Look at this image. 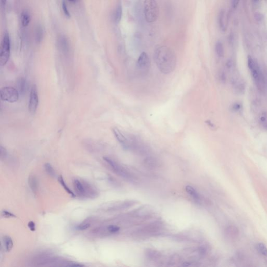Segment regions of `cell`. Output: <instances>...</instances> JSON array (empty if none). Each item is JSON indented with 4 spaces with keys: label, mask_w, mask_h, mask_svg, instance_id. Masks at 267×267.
Instances as JSON below:
<instances>
[{
    "label": "cell",
    "mask_w": 267,
    "mask_h": 267,
    "mask_svg": "<svg viewBox=\"0 0 267 267\" xmlns=\"http://www.w3.org/2000/svg\"><path fill=\"white\" fill-rule=\"evenodd\" d=\"M154 60L159 70L163 74H170L177 66V56L173 50L166 46L156 47L154 53Z\"/></svg>",
    "instance_id": "obj_1"
},
{
    "label": "cell",
    "mask_w": 267,
    "mask_h": 267,
    "mask_svg": "<svg viewBox=\"0 0 267 267\" xmlns=\"http://www.w3.org/2000/svg\"><path fill=\"white\" fill-rule=\"evenodd\" d=\"M164 230L162 223L159 222L151 223L137 229L133 232V236L136 239L144 240L150 237L160 235Z\"/></svg>",
    "instance_id": "obj_2"
},
{
    "label": "cell",
    "mask_w": 267,
    "mask_h": 267,
    "mask_svg": "<svg viewBox=\"0 0 267 267\" xmlns=\"http://www.w3.org/2000/svg\"><path fill=\"white\" fill-rule=\"evenodd\" d=\"M247 64L252 78L260 90H264L266 87V77L256 60L252 57L248 56L247 58Z\"/></svg>",
    "instance_id": "obj_3"
},
{
    "label": "cell",
    "mask_w": 267,
    "mask_h": 267,
    "mask_svg": "<svg viewBox=\"0 0 267 267\" xmlns=\"http://www.w3.org/2000/svg\"><path fill=\"white\" fill-rule=\"evenodd\" d=\"M76 193L82 198H94L98 195L96 189L87 182L75 178L73 181Z\"/></svg>",
    "instance_id": "obj_4"
},
{
    "label": "cell",
    "mask_w": 267,
    "mask_h": 267,
    "mask_svg": "<svg viewBox=\"0 0 267 267\" xmlns=\"http://www.w3.org/2000/svg\"><path fill=\"white\" fill-rule=\"evenodd\" d=\"M144 14L146 22L152 23L156 22L159 16V8L156 0H144Z\"/></svg>",
    "instance_id": "obj_5"
},
{
    "label": "cell",
    "mask_w": 267,
    "mask_h": 267,
    "mask_svg": "<svg viewBox=\"0 0 267 267\" xmlns=\"http://www.w3.org/2000/svg\"><path fill=\"white\" fill-rule=\"evenodd\" d=\"M103 160L110 166L111 169L115 174H117V175L128 181L131 182H133L134 181L135 177L133 175L121 164H118L116 161L109 157H103Z\"/></svg>",
    "instance_id": "obj_6"
},
{
    "label": "cell",
    "mask_w": 267,
    "mask_h": 267,
    "mask_svg": "<svg viewBox=\"0 0 267 267\" xmlns=\"http://www.w3.org/2000/svg\"><path fill=\"white\" fill-rule=\"evenodd\" d=\"M11 54V41L8 32H5L1 45L0 64L2 66L7 64Z\"/></svg>",
    "instance_id": "obj_7"
},
{
    "label": "cell",
    "mask_w": 267,
    "mask_h": 267,
    "mask_svg": "<svg viewBox=\"0 0 267 267\" xmlns=\"http://www.w3.org/2000/svg\"><path fill=\"white\" fill-rule=\"evenodd\" d=\"M1 99L3 101L14 103L17 101L19 94L17 89L12 87H5L1 89Z\"/></svg>",
    "instance_id": "obj_8"
},
{
    "label": "cell",
    "mask_w": 267,
    "mask_h": 267,
    "mask_svg": "<svg viewBox=\"0 0 267 267\" xmlns=\"http://www.w3.org/2000/svg\"><path fill=\"white\" fill-rule=\"evenodd\" d=\"M151 61L149 55L144 52L141 53L136 63L137 69L140 74H147L150 68Z\"/></svg>",
    "instance_id": "obj_9"
},
{
    "label": "cell",
    "mask_w": 267,
    "mask_h": 267,
    "mask_svg": "<svg viewBox=\"0 0 267 267\" xmlns=\"http://www.w3.org/2000/svg\"><path fill=\"white\" fill-rule=\"evenodd\" d=\"M137 202L134 200H126L124 201H116L107 204L105 209L108 211L122 210L132 207Z\"/></svg>",
    "instance_id": "obj_10"
},
{
    "label": "cell",
    "mask_w": 267,
    "mask_h": 267,
    "mask_svg": "<svg viewBox=\"0 0 267 267\" xmlns=\"http://www.w3.org/2000/svg\"><path fill=\"white\" fill-rule=\"evenodd\" d=\"M154 213L155 210L152 206L146 204L135 209L131 212V215L139 219H148L151 218Z\"/></svg>",
    "instance_id": "obj_11"
},
{
    "label": "cell",
    "mask_w": 267,
    "mask_h": 267,
    "mask_svg": "<svg viewBox=\"0 0 267 267\" xmlns=\"http://www.w3.org/2000/svg\"><path fill=\"white\" fill-rule=\"evenodd\" d=\"M39 104V96L37 86L34 84L31 89L29 98L28 110L31 114H35Z\"/></svg>",
    "instance_id": "obj_12"
},
{
    "label": "cell",
    "mask_w": 267,
    "mask_h": 267,
    "mask_svg": "<svg viewBox=\"0 0 267 267\" xmlns=\"http://www.w3.org/2000/svg\"><path fill=\"white\" fill-rule=\"evenodd\" d=\"M112 131L115 138L118 141V143H120L123 149L126 150H131V142L129 138H128L125 136L117 128H114Z\"/></svg>",
    "instance_id": "obj_13"
},
{
    "label": "cell",
    "mask_w": 267,
    "mask_h": 267,
    "mask_svg": "<svg viewBox=\"0 0 267 267\" xmlns=\"http://www.w3.org/2000/svg\"><path fill=\"white\" fill-rule=\"evenodd\" d=\"M232 84L237 94H242L245 90V84L238 75H235L232 78Z\"/></svg>",
    "instance_id": "obj_14"
},
{
    "label": "cell",
    "mask_w": 267,
    "mask_h": 267,
    "mask_svg": "<svg viewBox=\"0 0 267 267\" xmlns=\"http://www.w3.org/2000/svg\"><path fill=\"white\" fill-rule=\"evenodd\" d=\"M224 234L226 238L230 240H235L238 238L239 236V230L237 226H229L225 229Z\"/></svg>",
    "instance_id": "obj_15"
},
{
    "label": "cell",
    "mask_w": 267,
    "mask_h": 267,
    "mask_svg": "<svg viewBox=\"0 0 267 267\" xmlns=\"http://www.w3.org/2000/svg\"><path fill=\"white\" fill-rule=\"evenodd\" d=\"M185 190L189 196L191 197V198L195 201V203L197 204L201 203V197L195 188L190 185H187L185 187Z\"/></svg>",
    "instance_id": "obj_16"
},
{
    "label": "cell",
    "mask_w": 267,
    "mask_h": 267,
    "mask_svg": "<svg viewBox=\"0 0 267 267\" xmlns=\"http://www.w3.org/2000/svg\"><path fill=\"white\" fill-rule=\"evenodd\" d=\"M17 90L19 91V94L21 95H25L26 94L28 90L27 81L26 79L23 77H20L17 80Z\"/></svg>",
    "instance_id": "obj_17"
},
{
    "label": "cell",
    "mask_w": 267,
    "mask_h": 267,
    "mask_svg": "<svg viewBox=\"0 0 267 267\" xmlns=\"http://www.w3.org/2000/svg\"><path fill=\"white\" fill-rule=\"evenodd\" d=\"M148 259L151 261H158L162 258V254L160 252L154 249H148L146 253Z\"/></svg>",
    "instance_id": "obj_18"
},
{
    "label": "cell",
    "mask_w": 267,
    "mask_h": 267,
    "mask_svg": "<svg viewBox=\"0 0 267 267\" xmlns=\"http://www.w3.org/2000/svg\"><path fill=\"white\" fill-rule=\"evenodd\" d=\"M28 184L32 193L35 194L37 193L38 190L39 182L35 175H31L29 177Z\"/></svg>",
    "instance_id": "obj_19"
},
{
    "label": "cell",
    "mask_w": 267,
    "mask_h": 267,
    "mask_svg": "<svg viewBox=\"0 0 267 267\" xmlns=\"http://www.w3.org/2000/svg\"><path fill=\"white\" fill-rule=\"evenodd\" d=\"M58 46L59 49L65 55H67L69 52V45L68 43V40L64 37H61L58 42Z\"/></svg>",
    "instance_id": "obj_20"
},
{
    "label": "cell",
    "mask_w": 267,
    "mask_h": 267,
    "mask_svg": "<svg viewBox=\"0 0 267 267\" xmlns=\"http://www.w3.org/2000/svg\"><path fill=\"white\" fill-rule=\"evenodd\" d=\"M2 244L4 249L6 252H9L12 250L13 247V241L11 237L8 235L4 236L2 239Z\"/></svg>",
    "instance_id": "obj_21"
},
{
    "label": "cell",
    "mask_w": 267,
    "mask_h": 267,
    "mask_svg": "<svg viewBox=\"0 0 267 267\" xmlns=\"http://www.w3.org/2000/svg\"><path fill=\"white\" fill-rule=\"evenodd\" d=\"M144 163L147 167L154 168L158 166V161L155 157L149 155L144 159Z\"/></svg>",
    "instance_id": "obj_22"
},
{
    "label": "cell",
    "mask_w": 267,
    "mask_h": 267,
    "mask_svg": "<svg viewBox=\"0 0 267 267\" xmlns=\"http://www.w3.org/2000/svg\"><path fill=\"white\" fill-rule=\"evenodd\" d=\"M31 20V17L29 12L27 11H24L22 12L21 14V22L22 26L23 27H27L29 25Z\"/></svg>",
    "instance_id": "obj_23"
},
{
    "label": "cell",
    "mask_w": 267,
    "mask_h": 267,
    "mask_svg": "<svg viewBox=\"0 0 267 267\" xmlns=\"http://www.w3.org/2000/svg\"><path fill=\"white\" fill-rule=\"evenodd\" d=\"M225 20V12L223 10H222L219 15V24L220 29L223 31H225L226 29Z\"/></svg>",
    "instance_id": "obj_24"
},
{
    "label": "cell",
    "mask_w": 267,
    "mask_h": 267,
    "mask_svg": "<svg viewBox=\"0 0 267 267\" xmlns=\"http://www.w3.org/2000/svg\"><path fill=\"white\" fill-rule=\"evenodd\" d=\"M58 181L60 182V184L63 187V188L68 193L69 195H71V196L73 197H75L76 194L74 193V192H73L72 190H71V189L69 188V187L66 185L65 182L64 178L61 175H60V177H58Z\"/></svg>",
    "instance_id": "obj_25"
},
{
    "label": "cell",
    "mask_w": 267,
    "mask_h": 267,
    "mask_svg": "<svg viewBox=\"0 0 267 267\" xmlns=\"http://www.w3.org/2000/svg\"><path fill=\"white\" fill-rule=\"evenodd\" d=\"M122 12H123V10H122L121 5H118V6L116 8L115 12H114V19L116 23H119L121 20Z\"/></svg>",
    "instance_id": "obj_26"
},
{
    "label": "cell",
    "mask_w": 267,
    "mask_h": 267,
    "mask_svg": "<svg viewBox=\"0 0 267 267\" xmlns=\"http://www.w3.org/2000/svg\"><path fill=\"white\" fill-rule=\"evenodd\" d=\"M120 230V227L118 226L111 224L106 226L103 230L105 231V234H115L117 233Z\"/></svg>",
    "instance_id": "obj_27"
},
{
    "label": "cell",
    "mask_w": 267,
    "mask_h": 267,
    "mask_svg": "<svg viewBox=\"0 0 267 267\" xmlns=\"http://www.w3.org/2000/svg\"><path fill=\"white\" fill-rule=\"evenodd\" d=\"M215 50L218 57H222L224 56V48L222 43L221 42L218 41L216 42L215 46Z\"/></svg>",
    "instance_id": "obj_28"
},
{
    "label": "cell",
    "mask_w": 267,
    "mask_h": 267,
    "mask_svg": "<svg viewBox=\"0 0 267 267\" xmlns=\"http://www.w3.org/2000/svg\"><path fill=\"white\" fill-rule=\"evenodd\" d=\"M260 124L261 127L267 131V112H264L262 113L261 115L260 116L259 120Z\"/></svg>",
    "instance_id": "obj_29"
},
{
    "label": "cell",
    "mask_w": 267,
    "mask_h": 267,
    "mask_svg": "<svg viewBox=\"0 0 267 267\" xmlns=\"http://www.w3.org/2000/svg\"><path fill=\"white\" fill-rule=\"evenodd\" d=\"M44 168H45V171L47 173L48 175L52 177H55L56 173H55V170L51 164H50L49 163H46L44 166Z\"/></svg>",
    "instance_id": "obj_30"
},
{
    "label": "cell",
    "mask_w": 267,
    "mask_h": 267,
    "mask_svg": "<svg viewBox=\"0 0 267 267\" xmlns=\"http://www.w3.org/2000/svg\"><path fill=\"white\" fill-rule=\"evenodd\" d=\"M257 249L261 255L267 256V247L264 243L259 242L256 246Z\"/></svg>",
    "instance_id": "obj_31"
},
{
    "label": "cell",
    "mask_w": 267,
    "mask_h": 267,
    "mask_svg": "<svg viewBox=\"0 0 267 267\" xmlns=\"http://www.w3.org/2000/svg\"><path fill=\"white\" fill-rule=\"evenodd\" d=\"M43 33L42 28L41 27V26H39L37 27V29H36V32H35V39H36V41L38 42H40L42 40Z\"/></svg>",
    "instance_id": "obj_32"
},
{
    "label": "cell",
    "mask_w": 267,
    "mask_h": 267,
    "mask_svg": "<svg viewBox=\"0 0 267 267\" xmlns=\"http://www.w3.org/2000/svg\"><path fill=\"white\" fill-rule=\"evenodd\" d=\"M90 223L89 222L81 223V224H79L76 227V229L78 230L83 231L86 230L87 229H89L90 226Z\"/></svg>",
    "instance_id": "obj_33"
},
{
    "label": "cell",
    "mask_w": 267,
    "mask_h": 267,
    "mask_svg": "<svg viewBox=\"0 0 267 267\" xmlns=\"http://www.w3.org/2000/svg\"><path fill=\"white\" fill-rule=\"evenodd\" d=\"M2 215L5 218H16V216L14 214L8 211L3 210L2 211Z\"/></svg>",
    "instance_id": "obj_34"
},
{
    "label": "cell",
    "mask_w": 267,
    "mask_h": 267,
    "mask_svg": "<svg viewBox=\"0 0 267 267\" xmlns=\"http://www.w3.org/2000/svg\"><path fill=\"white\" fill-rule=\"evenodd\" d=\"M62 8H63V12H64L65 15L66 16V17H68V18H69L70 16H71L70 15V13L68 10V6L66 5V3L64 1H63V2H62Z\"/></svg>",
    "instance_id": "obj_35"
},
{
    "label": "cell",
    "mask_w": 267,
    "mask_h": 267,
    "mask_svg": "<svg viewBox=\"0 0 267 267\" xmlns=\"http://www.w3.org/2000/svg\"><path fill=\"white\" fill-rule=\"evenodd\" d=\"M242 104L238 103V102H237V103L233 104V106H232V110L234 111H235V112H237V111H240L242 109Z\"/></svg>",
    "instance_id": "obj_36"
},
{
    "label": "cell",
    "mask_w": 267,
    "mask_h": 267,
    "mask_svg": "<svg viewBox=\"0 0 267 267\" xmlns=\"http://www.w3.org/2000/svg\"><path fill=\"white\" fill-rule=\"evenodd\" d=\"M8 153L6 149H5L4 148H3L2 146H1V158L2 159H4L7 157Z\"/></svg>",
    "instance_id": "obj_37"
},
{
    "label": "cell",
    "mask_w": 267,
    "mask_h": 267,
    "mask_svg": "<svg viewBox=\"0 0 267 267\" xmlns=\"http://www.w3.org/2000/svg\"><path fill=\"white\" fill-rule=\"evenodd\" d=\"M254 17L257 22H260L264 19V16L261 13L257 12L255 13V15H254Z\"/></svg>",
    "instance_id": "obj_38"
},
{
    "label": "cell",
    "mask_w": 267,
    "mask_h": 267,
    "mask_svg": "<svg viewBox=\"0 0 267 267\" xmlns=\"http://www.w3.org/2000/svg\"><path fill=\"white\" fill-rule=\"evenodd\" d=\"M28 226L31 231H35V224L33 221H30L28 223Z\"/></svg>",
    "instance_id": "obj_39"
},
{
    "label": "cell",
    "mask_w": 267,
    "mask_h": 267,
    "mask_svg": "<svg viewBox=\"0 0 267 267\" xmlns=\"http://www.w3.org/2000/svg\"><path fill=\"white\" fill-rule=\"evenodd\" d=\"M226 67L228 69H232L233 67V62L232 61V60H227V61L226 63Z\"/></svg>",
    "instance_id": "obj_40"
},
{
    "label": "cell",
    "mask_w": 267,
    "mask_h": 267,
    "mask_svg": "<svg viewBox=\"0 0 267 267\" xmlns=\"http://www.w3.org/2000/svg\"><path fill=\"white\" fill-rule=\"evenodd\" d=\"M219 79L222 82H225L226 81V75L225 73L223 72L220 73Z\"/></svg>",
    "instance_id": "obj_41"
},
{
    "label": "cell",
    "mask_w": 267,
    "mask_h": 267,
    "mask_svg": "<svg viewBox=\"0 0 267 267\" xmlns=\"http://www.w3.org/2000/svg\"><path fill=\"white\" fill-rule=\"evenodd\" d=\"M240 0H232V6L233 8H237L238 6Z\"/></svg>",
    "instance_id": "obj_42"
},
{
    "label": "cell",
    "mask_w": 267,
    "mask_h": 267,
    "mask_svg": "<svg viewBox=\"0 0 267 267\" xmlns=\"http://www.w3.org/2000/svg\"><path fill=\"white\" fill-rule=\"evenodd\" d=\"M206 123H207V124L210 127H211V128H214V127H215L214 124L211 123L210 121H206Z\"/></svg>",
    "instance_id": "obj_43"
},
{
    "label": "cell",
    "mask_w": 267,
    "mask_h": 267,
    "mask_svg": "<svg viewBox=\"0 0 267 267\" xmlns=\"http://www.w3.org/2000/svg\"><path fill=\"white\" fill-rule=\"evenodd\" d=\"M6 0H1V4L2 5L6 4Z\"/></svg>",
    "instance_id": "obj_44"
},
{
    "label": "cell",
    "mask_w": 267,
    "mask_h": 267,
    "mask_svg": "<svg viewBox=\"0 0 267 267\" xmlns=\"http://www.w3.org/2000/svg\"><path fill=\"white\" fill-rule=\"evenodd\" d=\"M77 0H68V1L72 3H76L77 2Z\"/></svg>",
    "instance_id": "obj_45"
},
{
    "label": "cell",
    "mask_w": 267,
    "mask_h": 267,
    "mask_svg": "<svg viewBox=\"0 0 267 267\" xmlns=\"http://www.w3.org/2000/svg\"><path fill=\"white\" fill-rule=\"evenodd\" d=\"M255 2H258L259 0H254Z\"/></svg>",
    "instance_id": "obj_46"
}]
</instances>
